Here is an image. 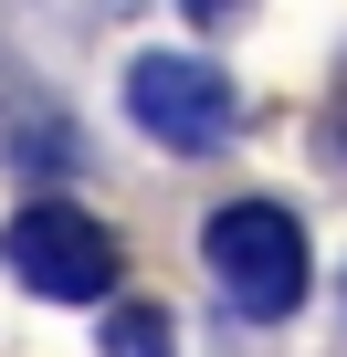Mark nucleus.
Listing matches in <instances>:
<instances>
[{
	"label": "nucleus",
	"instance_id": "obj_1",
	"mask_svg": "<svg viewBox=\"0 0 347 357\" xmlns=\"http://www.w3.org/2000/svg\"><path fill=\"white\" fill-rule=\"evenodd\" d=\"M200 263H211L221 305L253 315V326H284V315L316 294V252H305L295 211H274V200H221V211L200 221Z\"/></svg>",
	"mask_w": 347,
	"mask_h": 357
},
{
	"label": "nucleus",
	"instance_id": "obj_2",
	"mask_svg": "<svg viewBox=\"0 0 347 357\" xmlns=\"http://www.w3.org/2000/svg\"><path fill=\"white\" fill-rule=\"evenodd\" d=\"M0 263H11L43 305H95V294H116V263L126 252L74 200H32V211H11V231H0Z\"/></svg>",
	"mask_w": 347,
	"mask_h": 357
},
{
	"label": "nucleus",
	"instance_id": "obj_3",
	"mask_svg": "<svg viewBox=\"0 0 347 357\" xmlns=\"http://www.w3.org/2000/svg\"><path fill=\"white\" fill-rule=\"evenodd\" d=\"M126 116H137L158 147L211 158V147L242 126V95H232V74L200 63V53H137V63H126Z\"/></svg>",
	"mask_w": 347,
	"mask_h": 357
},
{
	"label": "nucleus",
	"instance_id": "obj_4",
	"mask_svg": "<svg viewBox=\"0 0 347 357\" xmlns=\"http://www.w3.org/2000/svg\"><path fill=\"white\" fill-rule=\"evenodd\" d=\"M105 357H179V315L168 305H116L105 315Z\"/></svg>",
	"mask_w": 347,
	"mask_h": 357
},
{
	"label": "nucleus",
	"instance_id": "obj_5",
	"mask_svg": "<svg viewBox=\"0 0 347 357\" xmlns=\"http://www.w3.org/2000/svg\"><path fill=\"white\" fill-rule=\"evenodd\" d=\"M326 147L347 158V84H337V116H326Z\"/></svg>",
	"mask_w": 347,
	"mask_h": 357
},
{
	"label": "nucleus",
	"instance_id": "obj_6",
	"mask_svg": "<svg viewBox=\"0 0 347 357\" xmlns=\"http://www.w3.org/2000/svg\"><path fill=\"white\" fill-rule=\"evenodd\" d=\"M190 11H200V22H221V11H232V0H190Z\"/></svg>",
	"mask_w": 347,
	"mask_h": 357
}]
</instances>
